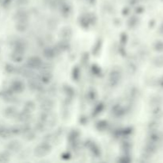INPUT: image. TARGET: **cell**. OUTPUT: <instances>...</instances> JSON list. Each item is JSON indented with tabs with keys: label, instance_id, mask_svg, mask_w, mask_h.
<instances>
[{
	"label": "cell",
	"instance_id": "cell-3",
	"mask_svg": "<svg viewBox=\"0 0 163 163\" xmlns=\"http://www.w3.org/2000/svg\"><path fill=\"white\" fill-rule=\"evenodd\" d=\"M161 32H163V24H162V26H161Z\"/></svg>",
	"mask_w": 163,
	"mask_h": 163
},
{
	"label": "cell",
	"instance_id": "cell-1",
	"mask_svg": "<svg viewBox=\"0 0 163 163\" xmlns=\"http://www.w3.org/2000/svg\"><path fill=\"white\" fill-rule=\"evenodd\" d=\"M156 50L157 51H162L163 50V42H157L155 46Z\"/></svg>",
	"mask_w": 163,
	"mask_h": 163
},
{
	"label": "cell",
	"instance_id": "cell-2",
	"mask_svg": "<svg viewBox=\"0 0 163 163\" xmlns=\"http://www.w3.org/2000/svg\"><path fill=\"white\" fill-rule=\"evenodd\" d=\"M160 85H161V86L163 87V78L161 79V81H160Z\"/></svg>",
	"mask_w": 163,
	"mask_h": 163
}]
</instances>
